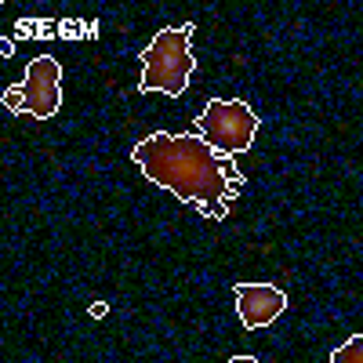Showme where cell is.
<instances>
[{
  "instance_id": "277c9868",
  "label": "cell",
  "mask_w": 363,
  "mask_h": 363,
  "mask_svg": "<svg viewBox=\"0 0 363 363\" xmlns=\"http://www.w3.org/2000/svg\"><path fill=\"white\" fill-rule=\"evenodd\" d=\"M4 106L11 113H29L37 120H51L62 109V66L51 55H37L26 66L22 84L4 91Z\"/></svg>"
},
{
  "instance_id": "7a4b0ae2",
  "label": "cell",
  "mask_w": 363,
  "mask_h": 363,
  "mask_svg": "<svg viewBox=\"0 0 363 363\" xmlns=\"http://www.w3.org/2000/svg\"><path fill=\"white\" fill-rule=\"evenodd\" d=\"M189 40H193V22L160 29V33L145 44L142 77H138L142 95H149V91H160V95H167V99L186 95L189 77L196 73V58H193Z\"/></svg>"
},
{
  "instance_id": "6da1fadb",
  "label": "cell",
  "mask_w": 363,
  "mask_h": 363,
  "mask_svg": "<svg viewBox=\"0 0 363 363\" xmlns=\"http://www.w3.org/2000/svg\"><path fill=\"white\" fill-rule=\"evenodd\" d=\"M131 160L153 186L174 193L182 203L196 207L203 218L215 222L229 215V203L244 186V174L229 164V157L207 145L196 131H153L131 149Z\"/></svg>"
},
{
  "instance_id": "52a82bcc",
  "label": "cell",
  "mask_w": 363,
  "mask_h": 363,
  "mask_svg": "<svg viewBox=\"0 0 363 363\" xmlns=\"http://www.w3.org/2000/svg\"><path fill=\"white\" fill-rule=\"evenodd\" d=\"M225 363H258V359H255V356H229Z\"/></svg>"
},
{
  "instance_id": "8992f818",
  "label": "cell",
  "mask_w": 363,
  "mask_h": 363,
  "mask_svg": "<svg viewBox=\"0 0 363 363\" xmlns=\"http://www.w3.org/2000/svg\"><path fill=\"white\" fill-rule=\"evenodd\" d=\"M330 363H363V335H349L330 352Z\"/></svg>"
},
{
  "instance_id": "3957f363",
  "label": "cell",
  "mask_w": 363,
  "mask_h": 363,
  "mask_svg": "<svg viewBox=\"0 0 363 363\" xmlns=\"http://www.w3.org/2000/svg\"><path fill=\"white\" fill-rule=\"evenodd\" d=\"M193 128L207 145H215L218 153L236 157V153H247V149L255 145V135L262 128V120L247 102H240V99H211L207 109L196 116Z\"/></svg>"
},
{
  "instance_id": "5b68a950",
  "label": "cell",
  "mask_w": 363,
  "mask_h": 363,
  "mask_svg": "<svg viewBox=\"0 0 363 363\" xmlns=\"http://www.w3.org/2000/svg\"><path fill=\"white\" fill-rule=\"evenodd\" d=\"M236 316L247 330H262L269 323H277L287 309V294L272 284H236Z\"/></svg>"
}]
</instances>
